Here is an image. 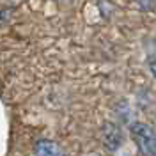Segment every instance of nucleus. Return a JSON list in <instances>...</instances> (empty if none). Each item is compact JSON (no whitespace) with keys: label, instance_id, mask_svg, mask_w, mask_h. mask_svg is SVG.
Listing matches in <instances>:
<instances>
[{"label":"nucleus","instance_id":"nucleus-4","mask_svg":"<svg viewBox=\"0 0 156 156\" xmlns=\"http://www.w3.org/2000/svg\"><path fill=\"white\" fill-rule=\"evenodd\" d=\"M151 73H153L154 78H156V60H154V62H151Z\"/></svg>","mask_w":156,"mask_h":156},{"label":"nucleus","instance_id":"nucleus-3","mask_svg":"<svg viewBox=\"0 0 156 156\" xmlns=\"http://www.w3.org/2000/svg\"><path fill=\"white\" fill-rule=\"evenodd\" d=\"M34 153L36 156H66L62 147L51 140H39L34 147Z\"/></svg>","mask_w":156,"mask_h":156},{"label":"nucleus","instance_id":"nucleus-1","mask_svg":"<svg viewBox=\"0 0 156 156\" xmlns=\"http://www.w3.org/2000/svg\"><path fill=\"white\" fill-rule=\"evenodd\" d=\"M131 138L142 156H156V133L146 122H135L129 128Z\"/></svg>","mask_w":156,"mask_h":156},{"label":"nucleus","instance_id":"nucleus-2","mask_svg":"<svg viewBox=\"0 0 156 156\" xmlns=\"http://www.w3.org/2000/svg\"><path fill=\"white\" fill-rule=\"evenodd\" d=\"M103 142H105V146L110 151H115L117 147H121V144H122V133H121V129L115 124L107 122L105 128H103Z\"/></svg>","mask_w":156,"mask_h":156}]
</instances>
